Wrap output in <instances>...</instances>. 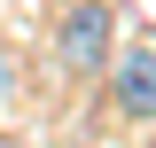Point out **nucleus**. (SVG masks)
Segmentation results:
<instances>
[{
  "label": "nucleus",
  "instance_id": "1",
  "mask_svg": "<svg viewBox=\"0 0 156 148\" xmlns=\"http://www.w3.org/2000/svg\"><path fill=\"white\" fill-rule=\"evenodd\" d=\"M62 55H70L78 70H94V62L109 55V8H101V0H78L70 16H62Z\"/></svg>",
  "mask_w": 156,
  "mask_h": 148
},
{
  "label": "nucleus",
  "instance_id": "2",
  "mask_svg": "<svg viewBox=\"0 0 156 148\" xmlns=\"http://www.w3.org/2000/svg\"><path fill=\"white\" fill-rule=\"evenodd\" d=\"M117 109L125 117H156V47L133 39L125 62H117Z\"/></svg>",
  "mask_w": 156,
  "mask_h": 148
},
{
  "label": "nucleus",
  "instance_id": "3",
  "mask_svg": "<svg viewBox=\"0 0 156 148\" xmlns=\"http://www.w3.org/2000/svg\"><path fill=\"white\" fill-rule=\"evenodd\" d=\"M8 86H16V70H8V55H0V101H8Z\"/></svg>",
  "mask_w": 156,
  "mask_h": 148
}]
</instances>
